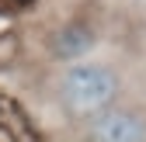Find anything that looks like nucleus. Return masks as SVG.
<instances>
[{
    "label": "nucleus",
    "instance_id": "1",
    "mask_svg": "<svg viewBox=\"0 0 146 142\" xmlns=\"http://www.w3.org/2000/svg\"><path fill=\"white\" fill-rule=\"evenodd\" d=\"M118 97V76L101 62H70L56 80V101L70 118L90 121Z\"/></svg>",
    "mask_w": 146,
    "mask_h": 142
},
{
    "label": "nucleus",
    "instance_id": "2",
    "mask_svg": "<svg viewBox=\"0 0 146 142\" xmlns=\"http://www.w3.org/2000/svg\"><path fill=\"white\" fill-rule=\"evenodd\" d=\"M87 142H146V118L136 108H104L84 128Z\"/></svg>",
    "mask_w": 146,
    "mask_h": 142
},
{
    "label": "nucleus",
    "instance_id": "3",
    "mask_svg": "<svg viewBox=\"0 0 146 142\" xmlns=\"http://www.w3.org/2000/svg\"><path fill=\"white\" fill-rule=\"evenodd\" d=\"M94 45V35H90L84 24H66L59 35H56V56L59 59H77Z\"/></svg>",
    "mask_w": 146,
    "mask_h": 142
}]
</instances>
